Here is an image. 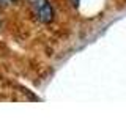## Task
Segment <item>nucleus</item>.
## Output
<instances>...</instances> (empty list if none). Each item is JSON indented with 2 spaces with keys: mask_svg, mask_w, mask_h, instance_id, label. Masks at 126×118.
<instances>
[{
  "mask_svg": "<svg viewBox=\"0 0 126 118\" xmlns=\"http://www.w3.org/2000/svg\"><path fill=\"white\" fill-rule=\"evenodd\" d=\"M13 2H16V0H13Z\"/></svg>",
  "mask_w": 126,
  "mask_h": 118,
  "instance_id": "nucleus-2",
  "label": "nucleus"
},
{
  "mask_svg": "<svg viewBox=\"0 0 126 118\" xmlns=\"http://www.w3.org/2000/svg\"><path fill=\"white\" fill-rule=\"evenodd\" d=\"M29 2L32 5V10H33L35 16H36L39 21L44 22V24L52 22V19H54V8L49 3V0H29Z\"/></svg>",
  "mask_w": 126,
  "mask_h": 118,
  "instance_id": "nucleus-1",
  "label": "nucleus"
}]
</instances>
